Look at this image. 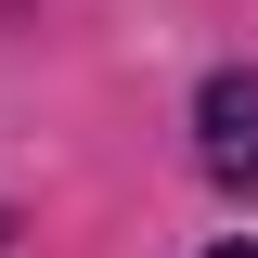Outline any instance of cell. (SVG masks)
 <instances>
[{
    "label": "cell",
    "instance_id": "obj_2",
    "mask_svg": "<svg viewBox=\"0 0 258 258\" xmlns=\"http://www.w3.org/2000/svg\"><path fill=\"white\" fill-rule=\"evenodd\" d=\"M220 258H258V245H220Z\"/></svg>",
    "mask_w": 258,
    "mask_h": 258
},
{
    "label": "cell",
    "instance_id": "obj_1",
    "mask_svg": "<svg viewBox=\"0 0 258 258\" xmlns=\"http://www.w3.org/2000/svg\"><path fill=\"white\" fill-rule=\"evenodd\" d=\"M194 155H207V181L258 194V64H220V78L194 91Z\"/></svg>",
    "mask_w": 258,
    "mask_h": 258
}]
</instances>
